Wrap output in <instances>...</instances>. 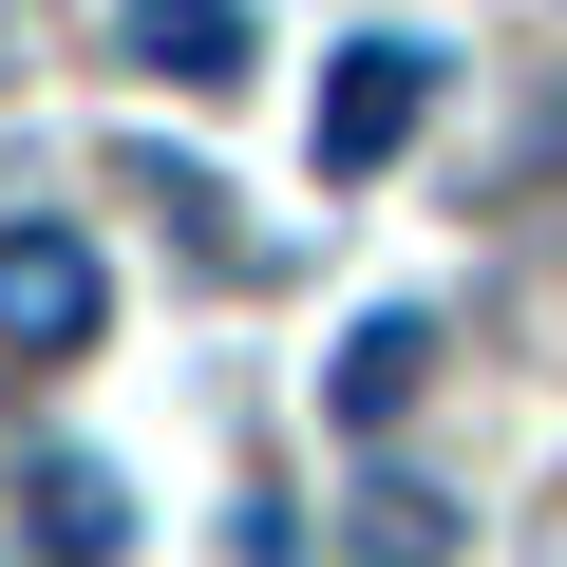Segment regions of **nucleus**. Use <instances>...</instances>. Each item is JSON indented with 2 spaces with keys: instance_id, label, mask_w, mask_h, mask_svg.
Here are the masks:
<instances>
[{
  "instance_id": "nucleus-1",
  "label": "nucleus",
  "mask_w": 567,
  "mask_h": 567,
  "mask_svg": "<svg viewBox=\"0 0 567 567\" xmlns=\"http://www.w3.org/2000/svg\"><path fill=\"white\" fill-rule=\"evenodd\" d=\"M435 95H454V39H416V20L341 39V58H322V171H341V189H379V171L435 133Z\"/></svg>"
},
{
  "instance_id": "nucleus-2",
  "label": "nucleus",
  "mask_w": 567,
  "mask_h": 567,
  "mask_svg": "<svg viewBox=\"0 0 567 567\" xmlns=\"http://www.w3.org/2000/svg\"><path fill=\"white\" fill-rule=\"evenodd\" d=\"M114 322V265L76 227H0V360H76Z\"/></svg>"
},
{
  "instance_id": "nucleus-3",
  "label": "nucleus",
  "mask_w": 567,
  "mask_h": 567,
  "mask_svg": "<svg viewBox=\"0 0 567 567\" xmlns=\"http://www.w3.org/2000/svg\"><path fill=\"white\" fill-rule=\"evenodd\" d=\"M114 58H133V76H171V95H246L265 0H114Z\"/></svg>"
},
{
  "instance_id": "nucleus-4",
  "label": "nucleus",
  "mask_w": 567,
  "mask_h": 567,
  "mask_svg": "<svg viewBox=\"0 0 567 567\" xmlns=\"http://www.w3.org/2000/svg\"><path fill=\"white\" fill-rule=\"evenodd\" d=\"M416 379H435V322H416V303H379V322H341L322 416H341V435H398V416H416Z\"/></svg>"
},
{
  "instance_id": "nucleus-5",
  "label": "nucleus",
  "mask_w": 567,
  "mask_h": 567,
  "mask_svg": "<svg viewBox=\"0 0 567 567\" xmlns=\"http://www.w3.org/2000/svg\"><path fill=\"white\" fill-rule=\"evenodd\" d=\"M20 511H39V567H114L133 548V492L95 454H20Z\"/></svg>"
},
{
  "instance_id": "nucleus-6",
  "label": "nucleus",
  "mask_w": 567,
  "mask_h": 567,
  "mask_svg": "<svg viewBox=\"0 0 567 567\" xmlns=\"http://www.w3.org/2000/svg\"><path fill=\"white\" fill-rule=\"evenodd\" d=\"M341 567H473V529H454V492H416V473H360V511H341Z\"/></svg>"
}]
</instances>
